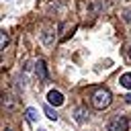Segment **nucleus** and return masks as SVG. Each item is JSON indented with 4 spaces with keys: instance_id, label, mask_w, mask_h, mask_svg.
<instances>
[{
    "instance_id": "1",
    "label": "nucleus",
    "mask_w": 131,
    "mask_h": 131,
    "mask_svg": "<svg viewBox=\"0 0 131 131\" xmlns=\"http://www.w3.org/2000/svg\"><path fill=\"white\" fill-rule=\"evenodd\" d=\"M111 102H113V94H111L106 88L94 90V94H92V106H94V108L102 111V108H106Z\"/></svg>"
},
{
    "instance_id": "2",
    "label": "nucleus",
    "mask_w": 131,
    "mask_h": 131,
    "mask_svg": "<svg viewBox=\"0 0 131 131\" xmlns=\"http://www.w3.org/2000/svg\"><path fill=\"white\" fill-rule=\"evenodd\" d=\"M106 131H129V119L123 117V115L113 117L106 125Z\"/></svg>"
},
{
    "instance_id": "3",
    "label": "nucleus",
    "mask_w": 131,
    "mask_h": 131,
    "mask_svg": "<svg viewBox=\"0 0 131 131\" xmlns=\"http://www.w3.org/2000/svg\"><path fill=\"white\" fill-rule=\"evenodd\" d=\"M47 100H49V104H53V106H61V104H63V94L57 92V90H49V92H47Z\"/></svg>"
},
{
    "instance_id": "4",
    "label": "nucleus",
    "mask_w": 131,
    "mask_h": 131,
    "mask_svg": "<svg viewBox=\"0 0 131 131\" xmlns=\"http://www.w3.org/2000/svg\"><path fill=\"white\" fill-rule=\"evenodd\" d=\"M35 74H37L41 80H47V78H49V74H47V66H45L43 59H37V63H35Z\"/></svg>"
},
{
    "instance_id": "5",
    "label": "nucleus",
    "mask_w": 131,
    "mask_h": 131,
    "mask_svg": "<svg viewBox=\"0 0 131 131\" xmlns=\"http://www.w3.org/2000/svg\"><path fill=\"white\" fill-rule=\"evenodd\" d=\"M41 41H43V45H53V41H55V33L51 31V29H47V31H43V35H41Z\"/></svg>"
},
{
    "instance_id": "6",
    "label": "nucleus",
    "mask_w": 131,
    "mask_h": 131,
    "mask_svg": "<svg viewBox=\"0 0 131 131\" xmlns=\"http://www.w3.org/2000/svg\"><path fill=\"white\" fill-rule=\"evenodd\" d=\"M2 106L8 108V111H12V108L16 106V102H14V98H12L10 94H2Z\"/></svg>"
},
{
    "instance_id": "7",
    "label": "nucleus",
    "mask_w": 131,
    "mask_h": 131,
    "mask_svg": "<svg viewBox=\"0 0 131 131\" xmlns=\"http://www.w3.org/2000/svg\"><path fill=\"white\" fill-rule=\"evenodd\" d=\"M119 84H121L123 88H131V72H127V74H123V76L119 78Z\"/></svg>"
},
{
    "instance_id": "8",
    "label": "nucleus",
    "mask_w": 131,
    "mask_h": 131,
    "mask_svg": "<svg viewBox=\"0 0 131 131\" xmlns=\"http://www.w3.org/2000/svg\"><path fill=\"white\" fill-rule=\"evenodd\" d=\"M43 111H45V115H47L51 121H57V117H59V115L55 113V108H51V104H45V106H43Z\"/></svg>"
},
{
    "instance_id": "9",
    "label": "nucleus",
    "mask_w": 131,
    "mask_h": 131,
    "mask_svg": "<svg viewBox=\"0 0 131 131\" xmlns=\"http://www.w3.org/2000/svg\"><path fill=\"white\" fill-rule=\"evenodd\" d=\"M84 119H88V113L84 108H76V121L78 123H84Z\"/></svg>"
},
{
    "instance_id": "10",
    "label": "nucleus",
    "mask_w": 131,
    "mask_h": 131,
    "mask_svg": "<svg viewBox=\"0 0 131 131\" xmlns=\"http://www.w3.org/2000/svg\"><path fill=\"white\" fill-rule=\"evenodd\" d=\"M27 119H29L31 123H35V121H37V111H35L33 106H29V108H27Z\"/></svg>"
},
{
    "instance_id": "11",
    "label": "nucleus",
    "mask_w": 131,
    "mask_h": 131,
    "mask_svg": "<svg viewBox=\"0 0 131 131\" xmlns=\"http://www.w3.org/2000/svg\"><path fill=\"white\" fill-rule=\"evenodd\" d=\"M6 45H8V33L2 31V35H0V49H4Z\"/></svg>"
},
{
    "instance_id": "12",
    "label": "nucleus",
    "mask_w": 131,
    "mask_h": 131,
    "mask_svg": "<svg viewBox=\"0 0 131 131\" xmlns=\"http://www.w3.org/2000/svg\"><path fill=\"white\" fill-rule=\"evenodd\" d=\"M127 57H129V61H131V43L127 45Z\"/></svg>"
},
{
    "instance_id": "13",
    "label": "nucleus",
    "mask_w": 131,
    "mask_h": 131,
    "mask_svg": "<svg viewBox=\"0 0 131 131\" xmlns=\"http://www.w3.org/2000/svg\"><path fill=\"white\" fill-rule=\"evenodd\" d=\"M125 100H127V102H131V94H127V96H125Z\"/></svg>"
},
{
    "instance_id": "14",
    "label": "nucleus",
    "mask_w": 131,
    "mask_h": 131,
    "mask_svg": "<svg viewBox=\"0 0 131 131\" xmlns=\"http://www.w3.org/2000/svg\"><path fill=\"white\" fill-rule=\"evenodd\" d=\"M4 131H10V129H4Z\"/></svg>"
}]
</instances>
